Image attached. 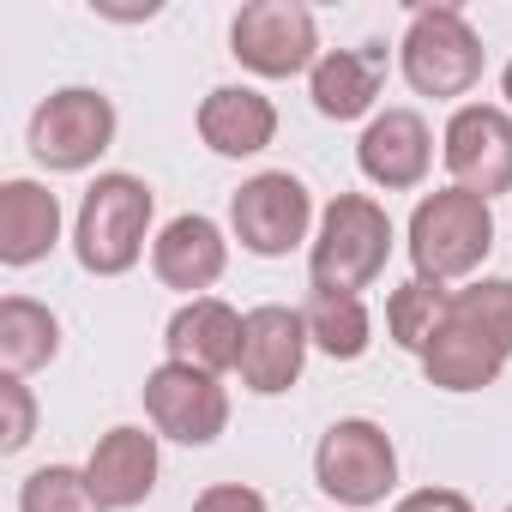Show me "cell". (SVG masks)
I'll return each mask as SVG.
<instances>
[{"mask_svg": "<svg viewBox=\"0 0 512 512\" xmlns=\"http://www.w3.org/2000/svg\"><path fill=\"white\" fill-rule=\"evenodd\" d=\"M512 362V284L506 278H476L452 290L446 326L422 350V374L440 392H482L500 380Z\"/></svg>", "mask_w": 512, "mask_h": 512, "instance_id": "6da1fadb", "label": "cell"}, {"mask_svg": "<svg viewBox=\"0 0 512 512\" xmlns=\"http://www.w3.org/2000/svg\"><path fill=\"white\" fill-rule=\"evenodd\" d=\"M151 211H157V193L127 175V169H109L91 181V193L79 199V217H73V253L91 278H121L139 266L145 253V235H151Z\"/></svg>", "mask_w": 512, "mask_h": 512, "instance_id": "7a4b0ae2", "label": "cell"}, {"mask_svg": "<svg viewBox=\"0 0 512 512\" xmlns=\"http://www.w3.org/2000/svg\"><path fill=\"white\" fill-rule=\"evenodd\" d=\"M392 260V217L368 193H338L308 241V278L314 290H350L362 296Z\"/></svg>", "mask_w": 512, "mask_h": 512, "instance_id": "3957f363", "label": "cell"}, {"mask_svg": "<svg viewBox=\"0 0 512 512\" xmlns=\"http://www.w3.org/2000/svg\"><path fill=\"white\" fill-rule=\"evenodd\" d=\"M488 247H494L488 199H476L464 187H440V193L416 199V211H410V266H416V278H428V284L476 278Z\"/></svg>", "mask_w": 512, "mask_h": 512, "instance_id": "277c9868", "label": "cell"}, {"mask_svg": "<svg viewBox=\"0 0 512 512\" xmlns=\"http://www.w3.org/2000/svg\"><path fill=\"white\" fill-rule=\"evenodd\" d=\"M398 67H404L410 91H422V97H440V103L470 97L482 79V37L470 31L464 7L434 0V7L410 13L404 43H398Z\"/></svg>", "mask_w": 512, "mask_h": 512, "instance_id": "5b68a950", "label": "cell"}, {"mask_svg": "<svg viewBox=\"0 0 512 512\" xmlns=\"http://www.w3.org/2000/svg\"><path fill=\"white\" fill-rule=\"evenodd\" d=\"M314 482L338 500V506H380L398 488V446L380 422L368 416H344L320 434L314 446Z\"/></svg>", "mask_w": 512, "mask_h": 512, "instance_id": "8992f818", "label": "cell"}, {"mask_svg": "<svg viewBox=\"0 0 512 512\" xmlns=\"http://www.w3.org/2000/svg\"><path fill=\"white\" fill-rule=\"evenodd\" d=\"M115 127H121V115H115V103L97 85H67V91L37 103V115H31V157L43 169H55V175H79L115 145Z\"/></svg>", "mask_w": 512, "mask_h": 512, "instance_id": "52a82bcc", "label": "cell"}, {"mask_svg": "<svg viewBox=\"0 0 512 512\" xmlns=\"http://www.w3.org/2000/svg\"><path fill=\"white\" fill-rule=\"evenodd\" d=\"M229 229L247 253H260V260H284L296 253L302 241H314V193L302 175L290 169H266L235 187L229 199Z\"/></svg>", "mask_w": 512, "mask_h": 512, "instance_id": "ba28073f", "label": "cell"}, {"mask_svg": "<svg viewBox=\"0 0 512 512\" xmlns=\"http://www.w3.org/2000/svg\"><path fill=\"white\" fill-rule=\"evenodd\" d=\"M229 55L260 79H296L320 67V25L302 0H247L229 25Z\"/></svg>", "mask_w": 512, "mask_h": 512, "instance_id": "9c48e42d", "label": "cell"}, {"mask_svg": "<svg viewBox=\"0 0 512 512\" xmlns=\"http://www.w3.org/2000/svg\"><path fill=\"white\" fill-rule=\"evenodd\" d=\"M440 157L452 169V187H464L476 199L512 193V109L458 103L440 133Z\"/></svg>", "mask_w": 512, "mask_h": 512, "instance_id": "30bf717a", "label": "cell"}, {"mask_svg": "<svg viewBox=\"0 0 512 512\" xmlns=\"http://www.w3.org/2000/svg\"><path fill=\"white\" fill-rule=\"evenodd\" d=\"M145 416L163 440L211 446L229 428V392L217 374H199L187 362H163L145 374Z\"/></svg>", "mask_w": 512, "mask_h": 512, "instance_id": "8fae6325", "label": "cell"}, {"mask_svg": "<svg viewBox=\"0 0 512 512\" xmlns=\"http://www.w3.org/2000/svg\"><path fill=\"white\" fill-rule=\"evenodd\" d=\"M308 350H314V344H308V320H302L296 308H278V302L247 308V320H241V362H235V374H241V386H247V392L278 398V392H290V386L302 380Z\"/></svg>", "mask_w": 512, "mask_h": 512, "instance_id": "7c38bea8", "label": "cell"}, {"mask_svg": "<svg viewBox=\"0 0 512 512\" xmlns=\"http://www.w3.org/2000/svg\"><path fill=\"white\" fill-rule=\"evenodd\" d=\"M356 163L374 187L386 193H410L428 181V163H434V133L416 109H386L362 127L356 139Z\"/></svg>", "mask_w": 512, "mask_h": 512, "instance_id": "4fadbf2b", "label": "cell"}, {"mask_svg": "<svg viewBox=\"0 0 512 512\" xmlns=\"http://www.w3.org/2000/svg\"><path fill=\"white\" fill-rule=\"evenodd\" d=\"M151 272L193 302L229 272V241H223V229L205 211H187V217L163 223V235L151 241Z\"/></svg>", "mask_w": 512, "mask_h": 512, "instance_id": "5bb4252c", "label": "cell"}, {"mask_svg": "<svg viewBox=\"0 0 512 512\" xmlns=\"http://www.w3.org/2000/svg\"><path fill=\"white\" fill-rule=\"evenodd\" d=\"M157 470H163L157 434H145V428H133V422L109 428V434L91 446V458H85V476H91V488H97V500H103L109 512L145 506L151 488H157Z\"/></svg>", "mask_w": 512, "mask_h": 512, "instance_id": "9a60e30c", "label": "cell"}, {"mask_svg": "<svg viewBox=\"0 0 512 512\" xmlns=\"http://www.w3.org/2000/svg\"><path fill=\"white\" fill-rule=\"evenodd\" d=\"M241 320H247V314H235L229 302L193 296V302H181V308L169 314L163 350H169V362H187V368H199V374H229V368L241 362Z\"/></svg>", "mask_w": 512, "mask_h": 512, "instance_id": "2e32d148", "label": "cell"}, {"mask_svg": "<svg viewBox=\"0 0 512 512\" xmlns=\"http://www.w3.org/2000/svg\"><path fill=\"white\" fill-rule=\"evenodd\" d=\"M61 241V199L43 181H0V266H37Z\"/></svg>", "mask_w": 512, "mask_h": 512, "instance_id": "e0dca14e", "label": "cell"}, {"mask_svg": "<svg viewBox=\"0 0 512 512\" xmlns=\"http://www.w3.org/2000/svg\"><path fill=\"white\" fill-rule=\"evenodd\" d=\"M380 79H386V43L326 49L320 67L308 73V97L326 121H362L380 97Z\"/></svg>", "mask_w": 512, "mask_h": 512, "instance_id": "ac0fdd59", "label": "cell"}, {"mask_svg": "<svg viewBox=\"0 0 512 512\" xmlns=\"http://www.w3.org/2000/svg\"><path fill=\"white\" fill-rule=\"evenodd\" d=\"M199 139L217 157H253V151H266L278 139V109L253 85H217L199 103Z\"/></svg>", "mask_w": 512, "mask_h": 512, "instance_id": "d6986e66", "label": "cell"}, {"mask_svg": "<svg viewBox=\"0 0 512 512\" xmlns=\"http://www.w3.org/2000/svg\"><path fill=\"white\" fill-rule=\"evenodd\" d=\"M61 356V320L31 302V296H7L0 302V368L7 374H37Z\"/></svg>", "mask_w": 512, "mask_h": 512, "instance_id": "ffe728a7", "label": "cell"}, {"mask_svg": "<svg viewBox=\"0 0 512 512\" xmlns=\"http://www.w3.org/2000/svg\"><path fill=\"white\" fill-rule=\"evenodd\" d=\"M302 320H308V344L326 350L332 362H356V356H368V344H374L368 302L350 296V290H308Z\"/></svg>", "mask_w": 512, "mask_h": 512, "instance_id": "44dd1931", "label": "cell"}, {"mask_svg": "<svg viewBox=\"0 0 512 512\" xmlns=\"http://www.w3.org/2000/svg\"><path fill=\"white\" fill-rule=\"evenodd\" d=\"M446 308H452V290H446V284H428V278L398 284L392 302H386V332H392V344L410 350V356H422V350L434 344V332L446 326Z\"/></svg>", "mask_w": 512, "mask_h": 512, "instance_id": "7402d4cb", "label": "cell"}, {"mask_svg": "<svg viewBox=\"0 0 512 512\" xmlns=\"http://www.w3.org/2000/svg\"><path fill=\"white\" fill-rule=\"evenodd\" d=\"M19 512H109V506L97 500V488H91L85 470H73V464H43V470L25 476Z\"/></svg>", "mask_w": 512, "mask_h": 512, "instance_id": "603a6c76", "label": "cell"}, {"mask_svg": "<svg viewBox=\"0 0 512 512\" xmlns=\"http://www.w3.org/2000/svg\"><path fill=\"white\" fill-rule=\"evenodd\" d=\"M37 440V398L19 374H0V452H25Z\"/></svg>", "mask_w": 512, "mask_h": 512, "instance_id": "cb8c5ba5", "label": "cell"}, {"mask_svg": "<svg viewBox=\"0 0 512 512\" xmlns=\"http://www.w3.org/2000/svg\"><path fill=\"white\" fill-rule=\"evenodd\" d=\"M193 512H272V506H266L260 488H247V482H211L193 500Z\"/></svg>", "mask_w": 512, "mask_h": 512, "instance_id": "d4e9b609", "label": "cell"}, {"mask_svg": "<svg viewBox=\"0 0 512 512\" xmlns=\"http://www.w3.org/2000/svg\"><path fill=\"white\" fill-rule=\"evenodd\" d=\"M392 512H476L458 488H410Z\"/></svg>", "mask_w": 512, "mask_h": 512, "instance_id": "484cf974", "label": "cell"}, {"mask_svg": "<svg viewBox=\"0 0 512 512\" xmlns=\"http://www.w3.org/2000/svg\"><path fill=\"white\" fill-rule=\"evenodd\" d=\"M500 91H506V103H512V61H506V73H500Z\"/></svg>", "mask_w": 512, "mask_h": 512, "instance_id": "4316f807", "label": "cell"}, {"mask_svg": "<svg viewBox=\"0 0 512 512\" xmlns=\"http://www.w3.org/2000/svg\"><path fill=\"white\" fill-rule=\"evenodd\" d=\"M506 512H512V506H506Z\"/></svg>", "mask_w": 512, "mask_h": 512, "instance_id": "83f0119b", "label": "cell"}]
</instances>
